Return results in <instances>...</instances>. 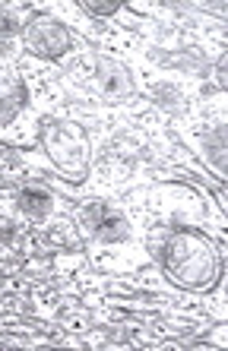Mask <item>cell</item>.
<instances>
[{
	"label": "cell",
	"instance_id": "1",
	"mask_svg": "<svg viewBox=\"0 0 228 351\" xmlns=\"http://www.w3.org/2000/svg\"><path fill=\"white\" fill-rule=\"evenodd\" d=\"M168 269L187 288H209L219 276V256L206 237L181 231L168 247Z\"/></svg>",
	"mask_w": 228,
	"mask_h": 351
},
{
	"label": "cell",
	"instance_id": "2",
	"mask_svg": "<svg viewBox=\"0 0 228 351\" xmlns=\"http://www.w3.org/2000/svg\"><path fill=\"white\" fill-rule=\"evenodd\" d=\"M25 41H29V48L41 58H57V54H64L70 48V32H67L64 25L57 23L51 16H35L32 23L25 25Z\"/></svg>",
	"mask_w": 228,
	"mask_h": 351
},
{
	"label": "cell",
	"instance_id": "3",
	"mask_svg": "<svg viewBox=\"0 0 228 351\" xmlns=\"http://www.w3.org/2000/svg\"><path fill=\"white\" fill-rule=\"evenodd\" d=\"M48 149H51V156H54V162L60 165V168H80L82 152H86V139H82L80 130L60 123L54 133H48Z\"/></svg>",
	"mask_w": 228,
	"mask_h": 351
},
{
	"label": "cell",
	"instance_id": "4",
	"mask_svg": "<svg viewBox=\"0 0 228 351\" xmlns=\"http://www.w3.org/2000/svg\"><path fill=\"white\" fill-rule=\"evenodd\" d=\"M98 89L105 95H124V92H130V76L117 64H102L98 66Z\"/></svg>",
	"mask_w": 228,
	"mask_h": 351
},
{
	"label": "cell",
	"instance_id": "5",
	"mask_svg": "<svg viewBox=\"0 0 228 351\" xmlns=\"http://www.w3.org/2000/svg\"><path fill=\"white\" fill-rule=\"evenodd\" d=\"M89 219H92V225H95V231L102 237H121L124 234V219L117 213H111L108 206H95L89 213Z\"/></svg>",
	"mask_w": 228,
	"mask_h": 351
},
{
	"label": "cell",
	"instance_id": "6",
	"mask_svg": "<svg viewBox=\"0 0 228 351\" xmlns=\"http://www.w3.org/2000/svg\"><path fill=\"white\" fill-rule=\"evenodd\" d=\"M23 209L29 215H45L51 209V199L45 193H23Z\"/></svg>",
	"mask_w": 228,
	"mask_h": 351
},
{
	"label": "cell",
	"instance_id": "7",
	"mask_svg": "<svg viewBox=\"0 0 228 351\" xmlns=\"http://www.w3.org/2000/svg\"><path fill=\"white\" fill-rule=\"evenodd\" d=\"M86 7H89L92 13H98V16H102V13H114V10H117V3H86Z\"/></svg>",
	"mask_w": 228,
	"mask_h": 351
}]
</instances>
